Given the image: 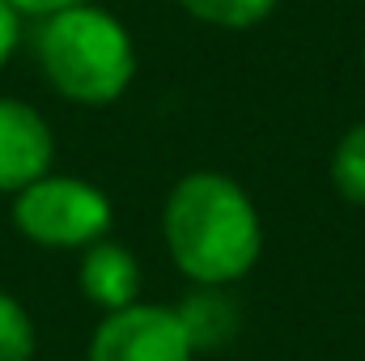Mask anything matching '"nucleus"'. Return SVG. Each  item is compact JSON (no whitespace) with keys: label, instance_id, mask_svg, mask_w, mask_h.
<instances>
[{"label":"nucleus","instance_id":"nucleus-3","mask_svg":"<svg viewBox=\"0 0 365 361\" xmlns=\"http://www.w3.org/2000/svg\"><path fill=\"white\" fill-rule=\"evenodd\" d=\"M110 195L73 175H43L13 195V225L47 251H86L110 234Z\"/></svg>","mask_w":365,"mask_h":361},{"label":"nucleus","instance_id":"nucleus-10","mask_svg":"<svg viewBox=\"0 0 365 361\" xmlns=\"http://www.w3.org/2000/svg\"><path fill=\"white\" fill-rule=\"evenodd\" d=\"M38 336H34V319L30 310L0 289V361H34Z\"/></svg>","mask_w":365,"mask_h":361},{"label":"nucleus","instance_id":"nucleus-2","mask_svg":"<svg viewBox=\"0 0 365 361\" xmlns=\"http://www.w3.org/2000/svg\"><path fill=\"white\" fill-rule=\"evenodd\" d=\"M34 51L51 90L77 106H110L136 77L132 34L115 13L98 4H77L43 17Z\"/></svg>","mask_w":365,"mask_h":361},{"label":"nucleus","instance_id":"nucleus-12","mask_svg":"<svg viewBox=\"0 0 365 361\" xmlns=\"http://www.w3.org/2000/svg\"><path fill=\"white\" fill-rule=\"evenodd\" d=\"M21 17H51V13H64V9H77V4H93V0H9Z\"/></svg>","mask_w":365,"mask_h":361},{"label":"nucleus","instance_id":"nucleus-8","mask_svg":"<svg viewBox=\"0 0 365 361\" xmlns=\"http://www.w3.org/2000/svg\"><path fill=\"white\" fill-rule=\"evenodd\" d=\"M331 183L349 204L365 208V119L340 136V145L331 153Z\"/></svg>","mask_w":365,"mask_h":361},{"label":"nucleus","instance_id":"nucleus-6","mask_svg":"<svg viewBox=\"0 0 365 361\" xmlns=\"http://www.w3.org/2000/svg\"><path fill=\"white\" fill-rule=\"evenodd\" d=\"M77 280H81V293L93 306H102L106 315L140 302V264H136V255L128 247H119L110 238H98L93 247L81 251Z\"/></svg>","mask_w":365,"mask_h":361},{"label":"nucleus","instance_id":"nucleus-9","mask_svg":"<svg viewBox=\"0 0 365 361\" xmlns=\"http://www.w3.org/2000/svg\"><path fill=\"white\" fill-rule=\"evenodd\" d=\"M179 4L195 21L221 30H251L276 9V0H179Z\"/></svg>","mask_w":365,"mask_h":361},{"label":"nucleus","instance_id":"nucleus-11","mask_svg":"<svg viewBox=\"0 0 365 361\" xmlns=\"http://www.w3.org/2000/svg\"><path fill=\"white\" fill-rule=\"evenodd\" d=\"M17 43H21V13L9 0H0V68L9 64V56L17 51Z\"/></svg>","mask_w":365,"mask_h":361},{"label":"nucleus","instance_id":"nucleus-5","mask_svg":"<svg viewBox=\"0 0 365 361\" xmlns=\"http://www.w3.org/2000/svg\"><path fill=\"white\" fill-rule=\"evenodd\" d=\"M56 136L51 123L21 98H0V191L17 195L34 179L51 175Z\"/></svg>","mask_w":365,"mask_h":361},{"label":"nucleus","instance_id":"nucleus-4","mask_svg":"<svg viewBox=\"0 0 365 361\" xmlns=\"http://www.w3.org/2000/svg\"><path fill=\"white\" fill-rule=\"evenodd\" d=\"M195 345L182 327L179 310L132 302L102 315L90 336V361H195Z\"/></svg>","mask_w":365,"mask_h":361},{"label":"nucleus","instance_id":"nucleus-7","mask_svg":"<svg viewBox=\"0 0 365 361\" xmlns=\"http://www.w3.org/2000/svg\"><path fill=\"white\" fill-rule=\"evenodd\" d=\"M179 319L195 345V353L221 349L238 336V306L217 285H195V293H187L179 302Z\"/></svg>","mask_w":365,"mask_h":361},{"label":"nucleus","instance_id":"nucleus-1","mask_svg":"<svg viewBox=\"0 0 365 361\" xmlns=\"http://www.w3.org/2000/svg\"><path fill=\"white\" fill-rule=\"evenodd\" d=\"M162 234L175 268L195 285L225 289L264 255V221L255 200L221 171H191L170 187Z\"/></svg>","mask_w":365,"mask_h":361},{"label":"nucleus","instance_id":"nucleus-13","mask_svg":"<svg viewBox=\"0 0 365 361\" xmlns=\"http://www.w3.org/2000/svg\"><path fill=\"white\" fill-rule=\"evenodd\" d=\"M361 60H365V51H361Z\"/></svg>","mask_w":365,"mask_h":361}]
</instances>
